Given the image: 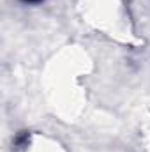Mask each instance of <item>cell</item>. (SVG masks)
I'll list each match as a JSON object with an SVG mask.
<instances>
[{"mask_svg":"<svg viewBox=\"0 0 150 152\" xmlns=\"http://www.w3.org/2000/svg\"><path fill=\"white\" fill-rule=\"evenodd\" d=\"M27 2H37V0H27Z\"/></svg>","mask_w":150,"mask_h":152,"instance_id":"1","label":"cell"}]
</instances>
